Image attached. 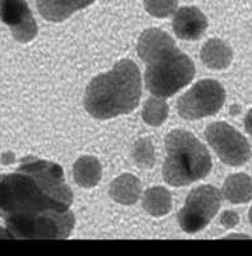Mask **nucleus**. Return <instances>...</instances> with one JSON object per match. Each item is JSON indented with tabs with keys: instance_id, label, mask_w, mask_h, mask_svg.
I'll return each mask as SVG.
<instances>
[{
	"instance_id": "f257e3e1",
	"label": "nucleus",
	"mask_w": 252,
	"mask_h": 256,
	"mask_svg": "<svg viewBox=\"0 0 252 256\" xmlns=\"http://www.w3.org/2000/svg\"><path fill=\"white\" fill-rule=\"evenodd\" d=\"M73 192L60 166L27 158L14 173L0 174V218L17 240H66L74 228Z\"/></svg>"
},
{
	"instance_id": "f03ea898",
	"label": "nucleus",
	"mask_w": 252,
	"mask_h": 256,
	"mask_svg": "<svg viewBox=\"0 0 252 256\" xmlns=\"http://www.w3.org/2000/svg\"><path fill=\"white\" fill-rule=\"evenodd\" d=\"M137 52L146 64V88L152 95L173 96L194 77V62L180 52L173 38L162 30H146L138 40Z\"/></svg>"
},
{
	"instance_id": "7ed1b4c3",
	"label": "nucleus",
	"mask_w": 252,
	"mask_h": 256,
	"mask_svg": "<svg viewBox=\"0 0 252 256\" xmlns=\"http://www.w3.org/2000/svg\"><path fill=\"white\" fill-rule=\"evenodd\" d=\"M141 99V74L130 59L118 62L104 74L96 76L87 86L84 108L98 120H110L130 113Z\"/></svg>"
},
{
	"instance_id": "20e7f679",
	"label": "nucleus",
	"mask_w": 252,
	"mask_h": 256,
	"mask_svg": "<svg viewBox=\"0 0 252 256\" xmlns=\"http://www.w3.org/2000/svg\"><path fill=\"white\" fill-rule=\"evenodd\" d=\"M166 148L162 177L172 186H187L208 177L212 170V162L208 148L190 132L172 131L166 137Z\"/></svg>"
},
{
	"instance_id": "39448f33",
	"label": "nucleus",
	"mask_w": 252,
	"mask_h": 256,
	"mask_svg": "<svg viewBox=\"0 0 252 256\" xmlns=\"http://www.w3.org/2000/svg\"><path fill=\"white\" fill-rule=\"evenodd\" d=\"M220 205L222 194L216 187H197L190 192L184 208L178 212V223L184 232H198L216 216Z\"/></svg>"
},
{
	"instance_id": "423d86ee",
	"label": "nucleus",
	"mask_w": 252,
	"mask_h": 256,
	"mask_svg": "<svg viewBox=\"0 0 252 256\" xmlns=\"http://www.w3.org/2000/svg\"><path fill=\"white\" fill-rule=\"evenodd\" d=\"M226 102L223 86L214 80L197 82L190 91L178 99L177 109L186 120H200L218 113Z\"/></svg>"
},
{
	"instance_id": "0eeeda50",
	"label": "nucleus",
	"mask_w": 252,
	"mask_h": 256,
	"mask_svg": "<svg viewBox=\"0 0 252 256\" xmlns=\"http://www.w3.org/2000/svg\"><path fill=\"white\" fill-rule=\"evenodd\" d=\"M205 134L209 145L226 166H244L251 158L248 141L232 126L224 122L212 123L206 128Z\"/></svg>"
},
{
	"instance_id": "6e6552de",
	"label": "nucleus",
	"mask_w": 252,
	"mask_h": 256,
	"mask_svg": "<svg viewBox=\"0 0 252 256\" xmlns=\"http://www.w3.org/2000/svg\"><path fill=\"white\" fill-rule=\"evenodd\" d=\"M0 20L20 42H30L38 35V24L26 0H0Z\"/></svg>"
},
{
	"instance_id": "1a4fd4ad",
	"label": "nucleus",
	"mask_w": 252,
	"mask_h": 256,
	"mask_svg": "<svg viewBox=\"0 0 252 256\" xmlns=\"http://www.w3.org/2000/svg\"><path fill=\"white\" fill-rule=\"evenodd\" d=\"M206 28L208 20L196 6H183L174 16L173 31L182 40H197L204 35Z\"/></svg>"
},
{
	"instance_id": "9d476101",
	"label": "nucleus",
	"mask_w": 252,
	"mask_h": 256,
	"mask_svg": "<svg viewBox=\"0 0 252 256\" xmlns=\"http://www.w3.org/2000/svg\"><path fill=\"white\" fill-rule=\"evenodd\" d=\"M95 0H36L38 12L50 22H63Z\"/></svg>"
},
{
	"instance_id": "9b49d317",
	"label": "nucleus",
	"mask_w": 252,
	"mask_h": 256,
	"mask_svg": "<svg viewBox=\"0 0 252 256\" xmlns=\"http://www.w3.org/2000/svg\"><path fill=\"white\" fill-rule=\"evenodd\" d=\"M233 52L224 41L219 38H212L204 45L201 50V60L208 68L212 70H224L232 63Z\"/></svg>"
},
{
	"instance_id": "f8f14e48",
	"label": "nucleus",
	"mask_w": 252,
	"mask_h": 256,
	"mask_svg": "<svg viewBox=\"0 0 252 256\" xmlns=\"http://www.w3.org/2000/svg\"><path fill=\"white\" fill-rule=\"evenodd\" d=\"M109 194L119 204L134 205L141 195V184L134 176L122 174L112 182Z\"/></svg>"
},
{
	"instance_id": "ddd939ff",
	"label": "nucleus",
	"mask_w": 252,
	"mask_h": 256,
	"mask_svg": "<svg viewBox=\"0 0 252 256\" xmlns=\"http://www.w3.org/2000/svg\"><path fill=\"white\" fill-rule=\"evenodd\" d=\"M223 195L232 204H244L252 200V180L244 173L229 176L224 182Z\"/></svg>"
},
{
	"instance_id": "4468645a",
	"label": "nucleus",
	"mask_w": 252,
	"mask_h": 256,
	"mask_svg": "<svg viewBox=\"0 0 252 256\" xmlns=\"http://www.w3.org/2000/svg\"><path fill=\"white\" fill-rule=\"evenodd\" d=\"M74 180L84 188H91L98 184L102 178V166L94 156L80 158L73 168Z\"/></svg>"
},
{
	"instance_id": "2eb2a0df",
	"label": "nucleus",
	"mask_w": 252,
	"mask_h": 256,
	"mask_svg": "<svg viewBox=\"0 0 252 256\" xmlns=\"http://www.w3.org/2000/svg\"><path fill=\"white\" fill-rule=\"evenodd\" d=\"M142 205L150 216H162L172 209V196L164 187H152L145 192Z\"/></svg>"
},
{
	"instance_id": "dca6fc26",
	"label": "nucleus",
	"mask_w": 252,
	"mask_h": 256,
	"mask_svg": "<svg viewBox=\"0 0 252 256\" xmlns=\"http://www.w3.org/2000/svg\"><path fill=\"white\" fill-rule=\"evenodd\" d=\"M168 116V104L164 98H151L144 105L142 109V118L148 124L160 126Z\"/></svg>"
},
{
	"instance_id": "f3484780",
	"label": "nucleus",
	"mask_w": 252,
	"mask_h": 256,
	"mask_svg": "<svg viewBox=\"0 0 252 256\" xmlns=\"http://www.w3.org/2000/svg\"><path fill=\"white\" fill-rule=\"evenodd\" d=\"M134 158L136 160V163L138 166H144V168H151L154 166L155 155H154V148L151 145V141L148 138L140 140L138 142L134 145Z\"/></svg>"
},
{
	"instance_id": "a211bd4d",
	"label": "nucleus",
	"mask_w": 252,
	"mask_h": 256,
	"mask_svg": "<svg viewBox=\"0 0 252 256\" xmlns=\"http://www.w3.org/2000/svg\"><path fill=\"white\" fill-rule=\"evenodd\" d=\"M178 0H145V8L151 16L166 18L177 10Z\"/></svg>"
},
{
	"instance_id": "6ab92c4d",
	"label": "nucleus",
	"mask_w": 252,
	"mask_h": 256,
	"mask_svg": "<svg viewBox=\"0 0 252 256\" xmlns=\"http://www.w3.org/2000/svg\"><path fill=\"white\" fill-rule=\"evenodd\" d=\"M238 220H240V218H238L237 212H224L220 218L222 224L226 228H233L234 226H237Z\"/></svg>"
},
{
	"instance_id": "aec40b11",
	"label": "nucleus",
	"mask_w": 252,
	"mask_h": 256,
	"mask_svg": "<svg viewBox=\"0 0 252 256\" xmlns=\"http://www.w3.org/2000/svg\"><path fill=\"white\" fill-rule=\"evenodd\" d=\"M244 127H246L247 134H250L252 136V109L247 113L246 118H244Z\"/></svg>"
},
{
	"instance_id": "412c9836",
	"label": "nucleus",
	"mask_w": 252,
	"mask_h": 256,
	"mask_svg": "<svg viewBox=\"0 0 252 256\" xmlns=\"http://www.w3.org/2000/svg\"><path fill=\"white\" fill-rule=\"evenodd\" d=\"M0 238H10V236H9V233L6 230L0 228Z\"/></svg>"
}]
</instances>
